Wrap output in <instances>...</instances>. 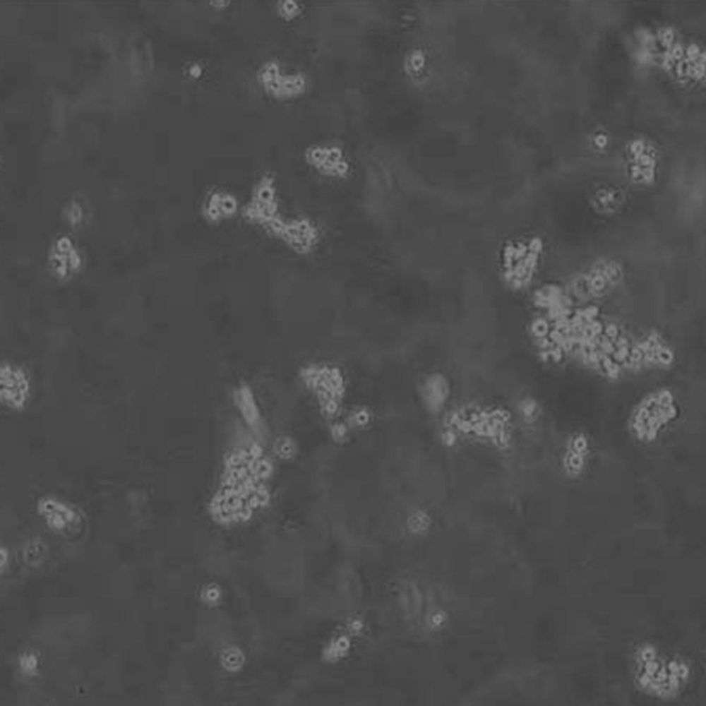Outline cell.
<instances>
[{
    "instance_id": "obj_3",
    "label": "cell",
    "mask_w": 706,
    "mask_h": 706,
    "mask_svg": "<svg viewBox=\"0 0 706 706\" xmlns=\"http://www.w3.org/2000/svg\"><path fill=\"white\" fill-rule=\"evenodd\" d=\"M31 390L30 378L23 366L4 361L0 366V401L12 410H20L27 404Z\"/></svg>"
},
{
    "instance_id": "obj_14",
    "label": "cell",
    "mask_w": 706,
    "mask_h": 706,
    "mask_svg": "<svg viewBox=\"0 0 706 706\" xmlns=\"http://www.w3.org/2000/svg\"><path fill=\"white\" fill-rule=\"evenodd\" d=\"M218 210L216 207H211L209 210V214L211 216H215L218 213Z\"/></svg>"
},
{
    "instance_id": "obj_4",
    "label": "cell",
    "mask_w": 706,
    "mask_h": 706,
    "mask_svg": "<svg viewBox=\"0 0 706 706\" xmlns=\"http://www.w3.org/2000/svg\"><path fill=\"white\" fill-rule=\"evenodd\" d=\"M37 508L48 527L58 533L73 532L82 520L80 513L74 507L56 498H42Z\"/></svg>"
},
{
    "instance_id": "obj_6",
    "label": "cell",
    "mask_w": 706,
    "mask_h": 706,
    "mask_svg": "<svg viewBox=\"0 0 706 706\" xmlns=\"http://www.w3.org/2000/svg\"><path fill=\"white\" fill-rule=\"evenodd\" d=\"M308 164L318 174L332 179H342L350 173V164L340 149L312 147L306 154Z\"/></svg>"
},
{
    "instance_id": "obj_8",
    "label": "cell",
    "mask_w": 706,
    "mask_h": 706,
    "mask_svg": "<svg viewBox=\"0 0 706 706\" xmlns=\"http://www.w3.org/2000/svg\"><path fill=\"white\" fill-rule=\"evenodd\" d=\"M234 400L245 420L253 424L258 421L259 412L250 387L242 383L234 392Z\"/></svg>"
},
{
    "instance_id": "obj_12",
    "label": "cell",
    "mask_w": 706,
    "mask_h": 706,
    "mask_svg": "<svg viewBox=\"0 0 706 706\" xmlns=\"http://www.w3.org/2000/svg\"><path fill=\"white\" fill-rule=\"evenodd\" d=\"M222 207L226 212L230 211L234 208V202L229 198L222 199Z\"/></svg>"
},
{
    "instance_id": "obj_5",
    "label": "cell",
    "mask_w": 706,
    "mask_h": 706,
    "mask_svg": "<svg viewBox=\"0 0 706 706\" xmlns=\"http://www.w3.org/2000/svg\"><path fill=\"white\" fill-rule=\"evenodd\" d=\"M258 78L265 89L273 96L286 98L303 92L305 80L299 74L282 76L277 64L270 61L265 64L258 72Z\"/></svg>"
},
{
    "instance_id": "obj_9",
    "label": "cell",
    "mask_w": 706,
    "mask_h": 706,
    "mask_svg": "<svg viewBox=\"0 0 706 706\" xmlns=\"http://www.w3.org/2000/svg\"><path fill=\"white\" fill-rule=\"evenodd\" d=\"M279 13L285 19L290 20L295 17L299 12V7L293 1H283L279 4Z\"/></svg>"
},
{
    "instance_id": "obj_7",
    "label": "cell",
    "mask_w": 706,
    "mask_h": 706,
    "mask_svg": "<svg viewBox=\"0 0 706 706\" xmlns=\"http://www.w3.org/2000/svg\"><path fill=\"white\" fill-rule=\"evenodd\" d=\"M590 454L589 439L583 433L574 435L570 440L564 457L565 468L573 477L584 472Z\"/></svg>"
},
{
    "instance_id": "obj_11",
    "label": "cell",
    "mask_w": 706,
    "mask_h": 706,
    "mask_svg": "<svg viewBox=\"0 0 706 706\" xmlns=\"http://www.w3.org/2000/svg\"><path fill=\"white\" fill-rule=\"evenodd\" d=\"M259 197L262 201L268 202L272 197L270 189L267 187L262 188L259 192Z\"/></svg>"
},
{
    "instance_id": "obj_10",
    "label": "cell",
    "mask_w": 706,
    "mask_h": 706,
    "mask_svg": "<svg viewBox=\"0 0 706 706\" xmlns=\"http://www.w3.org/2000/svg\"><path fill=\"white\" fill-rule=\"evenodd\" d=\"M231 4V1L229 0H210L209 1V5L215 8H225L229 6Z\"/></svg>"
},
{
    "instance_id": "obj_2",
    "label": "cell",
    "mask_w": 706,
    "mask_h": 706,
    "mask_svg": "<svg viewBox=\"0 0 706 706\" xmlns=\"http://www.w3.org/2000/svg\"><path fill=\"white\" fill-rule=\"evenodd\" d=\"M677 415L671 398H650L640 404L632 414L630 427L634 437L643 443L654 441L661 430Z\"/></svg>"
},
{
    "instance_id": "obj_1",
    "label": "cell",
    "mask_w": 706,
    "mask_h": 706,
    "mask_svg": "<svg viewBox=\"0 0 706 706\" xmlns=\"http://www.w3.org/2000/svg\"><path fill=\"white\" fill-rule=\"evenodd\" d=\"M638 658V682L647 691L664 696L672 694L688 675L684 664L663 658L652 647L640 650Z\"/></svg>"
},
{
    "instance_id": "obj_13",
    "label": "cell",
    "mask_w": 706,
    "mask_h": 706,
    "mask_svg": "<svg viewBox=\"0 0 706 706\" xmlns=\"http://www.w3.org/2000/svg\"><path fill=\"white\" fill-rule=\"evenodd\" d=\"M190 74L193 78H198V77H199L201 76V67L198 65H196H196L195 64L193 65L190 68Z\"/></svg>"
}]
</instances>
